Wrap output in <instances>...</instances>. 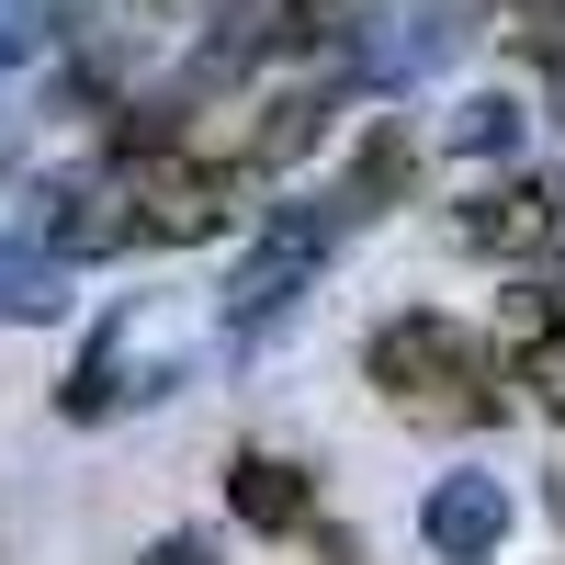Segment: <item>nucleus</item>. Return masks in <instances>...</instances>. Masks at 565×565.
Instances as JSON below:
<instances>
[{
	"instance_id": "nucleus-1",
	"label": "nucleus",
	"mask_w": 565,
	"mask_h": 565,
	"mask_svg": "<svg viewBox=\"0 0 565 565\" xmlns=\"http://www.w3.org/2000/svg\"><path fill=\"white\" fill-rule=\"evenodd\" d=\"M362 385L407 418H498V351H487V328L407 306L362 340Z\"/></svg>"
},
{
	"instance_id": "nucleus-2",
	"label": "nucleus",
	"mask_w": 565,
	"mask_h": 565,
	"mask_svg": "<svg viewBox=\"0 0 565 565\" xmlns=\"http://www.w3.org/2000/svg\"><path fill=\"white\" fill-rule=\"evenodd\" d=\"M554 226H565V204L543 193V181H487V193H463L452 238L487 249V260H532V249H554Z\"/></svg>"
},
{
	"instance_id": "nucleus-3",
	"label": "nucleus",
	"mask_w": 565,
	"mask_h": 565,
	"mask_svg": "<svg viewBox=\"0 0 565 565\" xmlns=\"http://www.w3.org/2000/svg\"><path fill=\"white\" fill-rule=\"evenodd\" d=\"M226 509H238L260 543H295L317 521V487H306V463H282V452H238L226 463Z\"/></svg>"
},
{
	"instance_id": "nucleus-4",
	"label": "nucleus",
	"mask_w": 565,
	"mask_h": 565,
	"mask_svg": "<svg viewBox=\"0 0 565 565\" xmlns=\"http://www.w3.org/2000/svg\"><path fill=\"white\" fill-rule=\"evenodd\" d=\"M328 238H340V204H328V215H295V226H282V238L238 271V328H260L271 306H295L306 295V271L328 260Z\"/></svg>"
},
{
	"instance_id": "nucleus-5",
	"label": "nucleus",
	"mask_w": 565,
	"mask_h": 565,
	"mask_svg": "<svg viewBox=\"0 0 565 565\" xmlns=\"http://www.w3.org/2000/svg\"><path fill=\"white\" fill-rule=\"evenodd\" d=\"M418 532H430V554H452V565H487V554L509 543V498H498L487 476H452V487H430Z\"/></svg>"
},
{
	"instance_id": "nucleus-6",
	"label": "nucleus",
	"mask_w": 565,
	"mask_h": 565,
	"mask_svg": "<svg viewBox=\"0 0 565 565\" xmlns=\"http://www.w3.org/2000/svg\"><path fill=\"white\" fill-rule=\"evenodd\" d=\"M407 181H418V148H407L396 125H373L362 148H351V181H340V215H385V204L407 193Z\"/></svg>"
},
{
	"instance_id": "nucleus-7",
	"label": "nucleus",
	"mask_w": 565,
	"mask_h": 565,
	"mask_svg": "<svg viewBox=\"0 0 565 565\" xmlns=\"http://www.w3.org/2000/svg\"><path fill=\"white\" fill-rule=\"evenodd\" d=\"M57 249H68V260L148 249V238H136V193H125V181H103V193H68V215H57Z\"/></svg>"
},
{
	"instance_id": "nucleus-8",
	"label": "nucleus",
	"mask_w": 565,
	"mask_h": 565,
	"mask_svg": "<svg viewBox=\"0 0 565 565\" xmlns=\"http://www.w3.org/2000/svg\"><path fill=\"white\" fill-rule=\"evenodd\" d=\"M114 396H125V362H114V351H79V373H68L57 407H68V418H103Z\"/></svg>"
},
{
	"instance_id": "nucleus-9",
	"label": "nucleus",
	"mask_w": 565,
	"mask_h": 565,
	"mask_svg": "<svg viewBox=\"0 0 565 565\" xmlns=\"http://www.w3.org/2000/svg\"><path fill=\"white\" fill-rule=\"evenodd\" d=\"M136 565H215V543H204V532H159Z\"/></svg>"
},
{
	"instance_id": "nucleus-10",
	"label": "nucleus",
	"mask_w": 565,
	"mask_h": 565,
	"mask_svg": "<svg viewBox=\"0 0 565 565\" xmlns=\"http://www.w3.org/2000/svg\"><path fill=\"white\" fill-rule=\"evenodd\" d=\"M463 148H509V103H476V114H463Z\"/></svg>"
}]
</instances>
